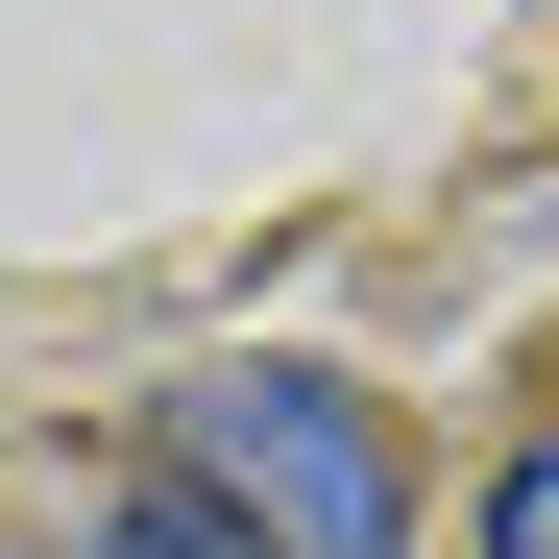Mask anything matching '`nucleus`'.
<instances>
[{"label":"nucleus","instance_id":"obj_1","mask_svg":"<svg viewBox=\"0 0 559 559\" xmlns=\"http://www.w3.org/2000/svg\"><path fill=\"white\" fill-rule=\"evenodd\" d=\"M170 462L267 535V559H414V487H390V414L341 365H195L170 390Z\"/></svg>","mask_w":559,"mask_h":559},{"label":"nucleus","instance_id":"obj_3","mask_svg":"<svg viewBox=\"0 0 559 559\" xmlns=\"http://www.w3.org/2000/svg\"><path fill=\"white\" fill-rule=\"evenodd\" d=\"M487 559H559V438H511V462H487Z\"/></svg>","mask_w":559,"mask_h":559},{"label":"nucleus","instance_id":"obj_2","mask_svg":"<svg viewBox=\"0 0 559 559\" xmlns=\"http://www.w3.org/2000/svg\"><path fill=\"white\" fill-rule=\"evenodd\" d=\"M98 559H267V535H243V511H219V487H195V462H146V487H122V511H98Z\"/></svg>","mask_w":559,"mask_h":559}]
</instances>
